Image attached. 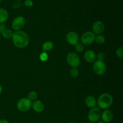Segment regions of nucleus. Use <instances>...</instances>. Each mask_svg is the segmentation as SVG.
Masks as SVG:
<instances>
[{"mask_svg": "<svg viewBox=\"0 0 123 123\" xmlns=\"http://www.w3.org/2000/svg\"><path fill=\"white\" fill-rule=\"evenodd\" d=\"M54 44L52 41H46L42 45V49L44 51H50L54 48Z\"/></svg>", "mask_w": 123, "mask_h": 123, "instance_id": "nucleus-16", "label": "nucleus"}, {"mask_svg": "<svg viewBox=\"0 0 123 123\" xmlns=\"http://www.w3.org/2000/svg\"><path fill=\"white\" fill-rule=\"evenodd\" d=\"M24 4L26 7H31L33 6V1L32 0H25L24 2Z\"/></svg>", "mask_w": 123, "mask_h": 123, "instance_id": "nucleus-25", "label": "nucleus"}, {"mask_svg": "<svg viewBox=\"0 0 123 123\" xmlns=\"http://www.w3.org/2000/svg\"><path fill=\"white\" fill-rule=\"evenodd\" d=\"M0 123H9V122L7 120L4 119H0Z\"/></svg>", "mask_w": 123, "mask_h": 123, "instance_id": "nucleus-27", "label": "nucleus"}, {"mask_svg": "<svg viewBox=\"0 0 123 123\" xmlns=\"http://www.w3.org/2000/svg\"><path fill=\"white\" fill-rule=\"evenodd\" d=\"M92 29L95 34H101L105 30L104 23L100 20L96 21L92 25Z\"/></svg>", "mask_w": 123, "mask_h": 123, "instance_id": "nucleus-10", "label": "nucleus"}, {"mask_svg": "<svg viewBox=\"0 0 123 123\" xmlns=\"http://www.w3.org/2000/svg\"><path fill=\"white\" fill-rule=\"evenodd\" d=\"M13 33L14 32H13L12 30H10V29L6 28V30H4V31H2V33L1 34H2V36H3L5 39H10L12 38Z\"/></svg>", "mask_w": 123, "mask_h": 123, "instance_id": "nucleus-17", "label": "nucleus"}, {"mask_svg": "<svg viewBox=\"0 0 123 123\" xmlns=\"http://www.w3.org/2000/svg\"><path fill=\"white\" fill-rule=\"evenodd\" d=\"M31 107H32L34 110L37 113H41L44 110V104L40 100H35L32 103Z\"/></svg>", "mask_w": 123, "mask_h": 123, "instance_id": "nucleus-12", "label": "nucleus"}, {"mask_svg": "<svg viewBox=\"0 0 123 123\" xmlns=\"http://www.w3.org/2000/svg\"><path fill=\"white\" fill-rule=\"evenodd\" d=\"M2 86H1V84H0V94H1V92H2Z\"/></svg>", "mask_w": 123, "mask_h": 123, "instance_id": "nucleus-28", "label": "nucleus"}, {"mask_svg": "<svg viewBox=\"0 0 123 123\" xmlns=\"http://www.w3.org/2000/svg\"><path fill=\"white\" fill-rule=\"evenodd\" d=\"M116 54L118 57L122 58L123 56V47H120L116 51Z\"/></svg>", "mask_w": 123, "mask_h": 123, "instance_id": "nucleus-24", "label": "nucleus"}, {"mask_svg": "<svg viewBox=\"0 0 123 123\" xmlns=\"http://www.w3.org/2000/svg\"><path fill=\"white\" fill-rule=\"evenodd\" d=\"M8 13L7 10L0 8V24L4 23L8 19Z\"/></svg>", "mask_w": 123, "mask_h": 123, "instance_id": "nucleus-15", "label": "nucleus"}, {"mask_svg": "<svg viewBox=\"0 0 123 123\" xmlns=\"http://www.w3.org/2000/svg\"><path fill=\"white\" fill-rule=\"evenodd\" d=\"M93 71L97 75H102L106 71V65L103 61L96 60L93 64Z\"/></svg>", "mask_w": 123, "mask_h": 123, "instance_id": "nucleus-5", "label": "nucleus"}, {"mask_svg": "<svg viewBox=\"0 0 123 123\" xmlns=\"http://www.w3.org/2000/svg\"><path fill=\"white\" fill-rule=\"evenodd\" d=\"M105 37L102 34H98V36H96L95 37V41L96 42V43H98V44H103L105 42Z\"/></svg>", "mask_w": 123, "mask_h": 123, "instance_id": "nucleus-19", "label": "nucleus"}, {"mask_svg": "<svg viewBox=\"0 0 123 123\" xmlns=\"http://www.w3.org/2000/svg\"><path fill=\"white\" fill-rule=\"evenodd\" d=\"M25 24V19L23 16H19L16 17L13 19L12 23V27L13 30L16 31L20 30L24 27Z\"/></svg>", "mask_w": 123, "mask_h": 123, "instance_id": "nucleus-8", "label": "nucleus"}, {"mask_svg": "<svg viewBox=\"0 0 123 123\" xmlns=\"http://www.w3.org/2000/svg\"><path fill=\"white\" fill-rule=\"evenodd\" d=\"M85 103L87 107L90 108H92V107H96L97 104V100L95 98L94 96L92 95H88L86 96L85 99Z\"/></svg>", "mask_w": 123, "mask_h": 123, "instance_id": "nucleus-14", "label": "nucleus"}, {"mask_svg": "<svg viewBox=\"0 0 123 123\" xmlns=\"http://www.w3.org/2000/svg\"><path fill=\"white\" fill-rule=\"evenodd\" d=\"M67 62L72 67H78L80 65V58L76 53L70 52L67 55Z\"/></svg>", "mask_w": 123, "mask_h": 123, "instance_id": "nucleus-7", "label": "nucleus"}, {"mask_svg": "<svg viewBox=\"0 0 123 123\" xmlns=\"http://www.w3.org/2000/svg\"><path fill=\"white\" fill-rule=\"evenodd\" d=\"M84 59L87 62L93 63L96 60V54L92 50H88L84 54Z\"/></svg>", "mask_w": 123, "mask_h": 123, "instance_id": "nucleus-13", "label": "nucleus"}, {"mask_svg": "<svg viewBox=\"0 0 123 123\" xmlns=\"http://www.w3.org/2000/svg\"><path fill=\"white\" fill-rule=\"evenodd\" d=\"M66 40L69 44L75 45L79 42V36L75 31H69L66 35Z\"/></svg>", "mask_w": 123, "mask_h": 123, "instance_id": "nucleus-9", "label": "nucleus"}, {"mask_svg": "<svg viewBox=\"0 0 123 123\" xmlns=\"http://www.w3.org/2000/svg\"><path fill=\"white\" fill-rule=\"evenodd\" d=\"M95 37H96V35L93 32L90 31H86L82 35L80 41L82 44L85 45H89L92 44L94 42Z\"/></svg>", "mask_w": 123, "mask_h": 123, "instance_id": "nucleus-6", "label": "nucleus"}, {"mask_svg": "<svg viewBox=\"0 0 123 123\" xmlns=\"http://www.w3.org/2000/svg\"><path fill=\"white\" fill-rule=\"evenodd\" d=\"M105 54L103 52H100L96 55V59H97V60H100V61H103L105 59Z\"/></svg>", "mask_w": 123, "mask_h": 123, "instance_id": "nucleus-23", "label": "nucleus"}, {"mask_svg": "<svg viewBox=\"0 0 123 123\" xmlns=\"http://www.w3.org/2000/svg\"><path fill=\"white\" fill-rule=\"evenodd\" d=\"M113 102V97L108 93H104L99 96L97 100L98 108L100 109H107L111 106Z\"/></svg>", "mask_w": 123, "mask_h": 123, "instance_id": "nucleus-2", "label": "nucleus"}, {"mask_svg": "<svg viewBox=\"0 0 123 123\" xmlns=\"http://www.w3.org/2000/svg\"><path fill=\"white\" fill-rule=\"evenodd\" d=\"M92 123V122H90V121H89V122H87V123Z\"/></svg>", "mask_w": 123, "mask_h": 123, "instance_id": "nucleus-31", "label": "nucleus"}, {"mask_svg": "<svg viewBox=\"0 0 123 123\" xmlns=\"http://www.w3.org/2000/svg\"><path fill=\"white\" fill-rule=\"evenodd\" d=\"M67 123H74V122H68Z\"/></svg>", "mask_w": 123, "mask_h": 123, "instance_id": "nucleus-30", "label": "nucleus"}, {"mask_svg": "<svg viewBox=\"0 0 123 123\" xmlns=\"http://www.w3.org/2000/svg\"><path fill=\"white\" fill-rule=\"evenodd\" d=\"M97 123H105L103 122V121H98L97 122Z\"/></svg>", "mask_w": 123, "mask_h": 123, "instance_id": "nucleus-29", "label": "nucleus"}, {"mask_svg": "<svg viewBox=\"0 0 123 123\" xmlns=\"http://www.w3.org/2000/svg\"><path fill=\"white\" fill-rule=\"evenodd\" d=\"M37 93L34 90H32V91L30 92L29 94H28V98L29 100L31 101H34L35 100H37Z\"/></svg>", "mask_w": 123, "mask_h": 123, "instance_id": "nucleus-20", "label": "nucleus"}, {"mask_svg": "<svg viewBox=\"0 0 123 123\" xmlns=\"http://www.w3.org/2000/svg\"><path fill=\"white\" fill-rule=\"evenodd\" d=\"M69 74L71 77H73V78H76V77L79 75V70L77 68V67H72V68L70 70Z\"/></svg>", "mask_w": 123, "mask_h": 123, "instance_id": "nucleus-18", "label": "nucleus"}, {"mask_svg": "<svg viewBox=\"0 0 123 123\" xmlns=\"http://www.w3.org/2000/svg\"><path fill=\"white\" fill-rule=\"evenodd\" d=\"M113 117H114V115L110 110L105 109L103 112H102L101 118H102V121L105 123H111L112 121Z\"/></svg>", "mask_w": 123, "mask_h": 123, "instance_id": "nucleus-11", "label": "nucleus"}, {"mask_svg": "<svg viewBox=\"0 0 123 123\" xmlns=\"http://www.w3.org/2000/svg\"><path fill=\"white\" fill-rule=\"evenodd\" d=\"M32 102L27 98H22L20 99L17 102V108L22 112H28L30 110Z\"/></svg>", "mask_w": 123, "mask_h": 123, "instance_id": "nucleus-4", "label": "nucleus"}, {"mask_svg": "<svg viewBox=\"0 0 123 123\" xmlns=\"http://www.w3.org/2000/svg\"><path fill=\"white\" fill-rule=\"evenodd\" d=\"M101 115H102V111L100 109L96 107H92L88 113V119L89 121L94 123L99 121L100 118H101Z\"/></svg>", "mask_w": 123, "mask_h": 123, "instance_id": "nucleus-3", "label": "nucleus"}, {"mask_svg": "<svg viewBox=\"0 0 123 123\" xmlns=\"http://www.w3.org/2000/svg\"><path fill=\"white\" fill-rule=\"evenodd\" d=\"M0 41H1V36H0Z\"/></svg>", "mask_w": 123, "mask_h": 123, "instance_id": "nucleus-33", "label": "nucleus"}, {"mask_svg": "<svg viewBox=\"0 0 123 123\" xmlns=\"http://www.w3.org/2000/svg\"><path fill=\"white\" fill-rule=\"evenodd\" d=\"M2 0H0V3H1V2H2Z\"/></svg>", "mask_w": 123, "mask_h": 123, "instance_id": "nucleus-32", "label": "nucleus"}, {"mask_svg": "<svg viewBox=\"0 0 123 123\" xmlns=\"http://www.w3.org/2000/svg\"><path fill=\"white\" fill-rule=\"evenodd\" d=\"M48 57H49L48 54L45 51L43 52V53H42L40 54V60H42V62H45L46 61V60H48Z\"/></svg>", "mask_w": 123, "mask_h": 123, "instance_id": "nucleus-22", "label": "nucleus"}, {"mask_svg": "<svg viewBox=\"0 0 123 123\" xmlns=\"http://www.w3.org/2000/svg\"><path fill=\"white\" fill-rule=\"evenodd\" d=\"M6 29V27L4 23H1L0 24V33H2V31Z\"/></svg>", "mask_w": 123, "mask_h": 123, "instance_id": "nucleus-26", "label": "nucleus"}, {"mask_svg": "<svg viewBox=\"0 0 123 123\" xmlns=\"http://www.w3.org/2000/svg\"><path fill=\"white\" fill-rule=\"evenodd\" d=\"M74 49H75V50L78 53H82L84 51V49H85V48H84V45L82 44V43L78 42L77 44H76L74 45Z\"/></svg>", "mask_w": 123, "mask_h": 123, "instance_id": "nucleus-21", "label": "nucleus"}, {"mask_svg": "<svg viewBox=\"0 0 123 123\" xmlns=\"http://www.w3.org/2000/svg\"><path fill=\"white\" fill-rule=\"evenodd\" d=\"M13 44L19 48H24L27 47L30 42V38L27 34L23 31H16L12 36Z\"/></svg>", "mask_w": 123, "mask_h": 123, "instance_id": "nucleus-1", "label": "nucleus"}]
</instances>
